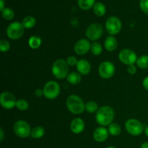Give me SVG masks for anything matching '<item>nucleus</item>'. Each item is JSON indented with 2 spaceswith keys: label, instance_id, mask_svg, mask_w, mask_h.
Returning <instances> with one entry per match:
<instances>
[{
  "label": "nucleus",
  "instance_id": "obj_1",
  "mask_svg": "<svg viewBox=\"0 0 148 148\" xmlns=\"http://www.w3.org/2000/svg\"><path fill=\"white\" fill-rule=\"evenodd\" d=\"M114 109L110 106H103L98 110L96 114V121L101 126H109L114 119Z\"/></svg>",
  "mask_w": 148,
  "mask_h": 148
},
{
  "label": "nucleus",
  "instance_id": "obj_2",
  "mask_svg": "<svg viewBox=\"0 0 148 148\" xmlns=\"http://www.w3.org/2000/svg\"><path fill=\"white\" fill-rule=\"evenodd\" d=\"M66 106L68 110L74 114H79L85 110V105L80 97L72 95L66 100Z\"/></svg>",
  "mask_w": 148,
  "mask_h": 148
},
{
  "label": "nucleus",
  "instance_id": "obj_3",
  "mask_svg": "<svg viewBox=\"0 0 148 148\" xmlns=\"http://www.w3.org/2000/svg\"><path fill=\"white\" fill-rule=\"evenodd\" d=\"M68 66V64L64 59H58L52 65V73L57 79H64L69 75Z\"/></svg>",
  "mask_w": 148,
  "mask_h": 148
},
{
  "label": "nucleus",
  "instance_id": "obj_4",
  "mask_svg": "<svg viewBox=\"0 0 148 148\" xmlns=\"http://www.w3.org/2000/svg\"><path fill=\"white\" fill-rule=\"evenodd\" d=\"M25 27L20 22H14L8 26L7 29V35L12 40L20 38L24 34Z\"/></svg>",
  "mask_w": 148,
  "mask_h": 148
},
{
  "label": "nucleus",
  "instance_id": "obj_5",
  "mask_svg": "<svg viewBox=\"0 0 148 148\" xmlns=\"http://www.w3.org/2000/svg\"><path fill=\"white\" fill-rule=\"evenodd\" d=\"M14 132L16 135L20 138H26L31 134L30 127L28 123L23 120L16 121L13 127Z\"/></svg>",
  "mask_w": 148,
  "mask_h": 148
},
{
  "label": "nucleus",
  "instance_id": "obj_6",
  "mask_svg": "<svg viewBox=\"0 0 148 148\" xmlns=\"http://www.w3.org/2000/svg\"><path fill=\"white\" fill-rule=\"evenodd\" d=\"M125 128L127 132L133 136L140 135L144 131V126L139 120L135 119H130L127 121Z\"/></svg>",
  "mask_w": 148,
  "mask_h": 148
},
{
  "label": "nucleus",
  "instance_id": "obj_7",
  "mask_svg": "<svg viewBox=\"0 0 148 148\" xmlns=\"http://www.w3.org/2000/svg\"><path fill=\"white\" fill-rule=\"evenodd\" d=\"M44 96L48 99H55L60 92V86L55 81H49L45 85L43 88Z\"/></svg>",
  "mask_w": 148,
  "mask_h": 148
},
{
  "label": "nucleus",
  "instance_id": "obj_8",
  "mask_svg": "<svg viewBox=\"0 0 148 148\" xmlns=\"http://www.w3.org/2000/svg\"><path fill=\"white\" fill-rule=\"evenodd\" d=\"M121 27L122 25L121 20L116 17H110L106 22V28L107 32L111 36L118 34L121 31Z\"/></svg>",
  "mask_w": 148,
  "mask_h": 148
},
{
  "label": "nucleus",
  "instance_id": "obj_9",
  "mask_svg": "<svg viewBox=\"0 0 148 148\" xmlns=\"http://www.w3.org/2000/svg\"><path fill=\"white\" fill-rule=\"evenodd\" d=\"M103 33V28L101 24L92 23L87 28L86 36L89 40H96L102 36Z\"/></svg>",
  "mask_w": 148,
  "mask_h": 148
},
{
  "label": "nucleus",
  "instance_id": "obj_10",
  "mask_svg": "<svg viewBox=\"0 0 148 148\" xmlns=\"http://www.w3.org/2000/svg\"><path fill=\"white\" fill-rule=\"evenodd\" d=\"M119 59L123 64L130 66L137 62V56L132 50L126 49H123L119 52Z\"/></svg>",
  "mask_w": 148,
  "mask_h": 148
},
{
  "label": "nucleus",
  "instance_id": "obj_11",
  "mask_svg": "<svg viewBox=\"0 0 148 148\" xmlns=\"http://www.w3.org/2000/svg\"><path fill=\"white\" fill-rule=\"evenodd\" d=\"M115 66L111 62H103L101 64L98 69L100 76L103 79H109L115 73Z\"/></svg>",
  "mask_w": 148,
  "mask_h": 148
},
{
  "label": "nucleus",
  "instance_id": "obj_12",
  "mask_svg": "<svg viewBox=\"0 0 148 148\" xmlns=\"http://www.w3.org/2000/svg\"><path fill=\"white\" fill-rule=\"evenodd\" d=\"M0 103L5 109H12L16 106L17 101L13 94L10 92H4L0 95Z\"/></svg>",
  "mask_w": 148,
  "mask_h": 148
},
{
  "label": "nucleus",
  "instance_id": "obj_13",
  "mask_svg": "<svg viewBox=\"0 0 148 148\" xmlns=\"http://www.w3.org/2000/svg\"><path fill=\"white\" fill-rule=\"evenodd\" d=\"M91 44L90 43L89 40L87 39H80L78 40L75 45V53H77L78 55H83L85 54L90 50Z\"/></svg>",
  "mask_w": 148,
  "mask_h": 148
},
{
  "label": "nucleus",
  "instance_id": "obj_14",
  "mask_svg": "<svg viewBox=\"0 0 148 148\" xmlns=\"http://www.w3.org/2000/svg\"><path fill=\"white\" fill-rule=\"evenodd\" d=\"M108 133V130H107L105 127H98L93 132V138L98 143H103L107 140Z\"/></svg>",
  "mask_w": 148,
  "mask_h": 148
},
{
  "label": "nucleus",
  "instance_id": "obj_15",
  "mask_svg": "<svg viewBox=\"0 0 148 148\" xmlns=\"http://www.w3.org/2000/svg\"><path fill=\"white\" fill-rule=\"evenodd\" d=\"M71 130L75 134H80L85 129V123L80 118H75L72 121L70 124Z\"/></svg>",
  "mask_w": 148,
  "mask_h": 148
},
{
  "label": "nucleus",
  "instance_id": "obj_16",
  "mask_svg": "<svg viewBox=\"0 0 148 148\" xmlns=\"http://www.w3.org/2000/svg\"><path fill=\"white\" fill-rule=\"evenodd\" d=\"M77 69L79 74L87 75L90 72L91 66L88 61L85 60V59H81V60L78 61V63L77 64Z\"/></svg>",
  "mask_w": 148,
  "mask_h": 148
},
{
  "label": "nucleus",
  "instance_id": "obj_17",
  "mask_svg": "<svg viewBox=\"0 0 148 148\" xmlns=\"http://www.w3.org/2000/svg\"><path fill=\"white\" fill-rule=\"evenodd\" d=\"M117 40L114 36H109L106 38L104 42V46L108 51H114L117 48Z\"/></svg>",
  "mask_w": 148,
  "mask_h": 148
},
{
  "label": "nucleus",
  "instance_id": "obj_18",
  "mask_svg": "<svg viewBox=\"0 0 148 148\" xmlns=\"http://www.w3.org/2000/svg\"><path fill=\"white\" fill-rule=\"evenodd\" d=\"M66 80L72 85H77L81 81V75L77 72H71L66 77Z\"/></svg>",
  "mask_w": 148,
  "mask_h": 148
},
{
  "label": "nucleus",
  "instance_id": "obj_19",
  "mask_svg": "<svg viewBox=\"0 0 148 148\" xmlns=\"http://www.w3.org/2000/svg\"><path fill=\"white\" fill-rule=\"evenodd\" d=\"M93 12L98 17L103 16L106 14V12L105 5L101 2L95 3V5L93 6Z\"/></svg>",
  "mask_w": 148,
  "mask_h": 148
},
{
  "label": "nucleus",
  "instance_id": "obj_20",
  "mask_svg": "<svg viewBox=\"0 0 148 148\" xmlns=\"http://www.w3.org/2000/svg\"><path fill=\"white\" fill-rule=\"evenodd\" d=\"M78 5L83 10H90L95 5V0H78Z\"/></svg>",
  "mask_w": 148,
  "mask_h": 148
},
{
  "label": "nucleus",
  "instance_id": "obj_21",
  "mask_svg": "<svg viewBox=\"0 0 148 148\" xmlns=\"http://www.w3.org/2000/svg\"><path fill=\"white\" fill-rule=\"evenodd\" d=\"M41 39L40 38L38 37V36H33L29 38L28 40V44L31 49H38L39 47L41 45Z\"/></svg>",
  "mask_w": 148,
  "mask_h": 148
},
{
  "label": "nucleus",
  "instance_id": "obj_22",
  "mask_svg": "<svg viewBox=\"0 0 148 148\" xmlns=\"http://www.w3.org/2000/svg\"><path fill=\"white\" fill-rule=\"evenodd\" d=\"M22 23H23L25 28L30 29L36 25V20L35 17H32V16H27V17L23 19Z\"/></svg>",
  "mask_w": 148,
  "mask_h": 148
},
{
  "label": "nucleus",
  "instance_id": "obj_23",
  "mask_svg": "<svg viewBox=\"0 0 148 148\" xmlns=\"http://www.w3.org/2000/svg\"><path fill=\"white\" fill-rule=\"evenodd\" d=\"M45 134V130L42 127L38 126V127H35L33 130L31 131V137L33 139H40L41 137H43Z\"/></svg>",
  "mask_w": 148,
  "mask_h": 148
},
{
  "label": "nucleus",
  "instance_id": "obj_24",
  "mask_svg": "<svg viewBox=\"0 0 148 148\" xmlns=\"http://www.w3.org/2000/svg\"><path fill=\"white\" fill-rule=\"evenodd\" d=\"M137 65L140 69H147L148 68V56L143 55L140 56L137 60Z\"/></svg>",
  "mask_w": 148,
  "mask_h": 148
},
{
  "label": "nucleus",
  "instance_id": "obj_25",
  "mask_svg": "<svg viewBox=\"0 0 148 148\" xmlns=\"http://www.w3.org/2000/svg\"><path fill=\"white\" fill-rule=\"evenodd\" d=\"M108 132L113 136H117L121 132V129L118 124L112 123L108 127Z\"/></svg>",
  "mask_w": 148,
  "mask_h": 148
},
{
  "label": "nucleus",
  "instance_id": "obj_26",
  "mask_svg": "<svg viewBox=\"0 0 148 148\" xmlns=\"http://www.w3.org/2000/svg\"><path fill=\"white\" fill-rule=\"evenodd\" d=\"M103 48L101 46V45L98 42H94L91 44L90 47V51L95 56H98V55L101 54L102 53Z\"/></svg>",
  "mask_w": 148,
  "mask_h": 148
},
{
  "label": "nucleus",
  "instance_id": "obj_27",
  "mask_svg": "<svg viewBox=\"0 0 148 148\" xmlns=\"http://www.w3.org/2000/svg\"><path fill=\"white\" fill-rule=\"evenodd\" d=\"M85 110L89 113H94L98 111V106L95 101H89L85 104Z\"/></svg>",
  "mask_w": 148,
  "mask_h": 148
},
{
  "label": "nucleus",
  "instance_id": "obj_28",
  "mask_svg": "<svg viewBox=\"0 0 148 148\" xmlns=\"http://www.w3.org/2000/svg\"><path fill=\"white\" fill-rule=\"evenodd\" d=\"M1 13H2L3 18L7 20H11L14 17V12L12 9L8 8V7L4 8L3 11L1 12Z\"/></svg>",
  "mask_w": 148,
  "mask_h": 148
},
{
  "label": "nucleus",
  "instance_id": "obj_29",
  "mask_svg": "<svg viewBox=\"0 0 148 148\" xmlns=\"http://www.w3.org/2000/svg\"><path fill=\"white\" fill-rule=\"evenodd\" d=\"M16 106L20 111H26L29 107V103L27 101L24 99H20L17 101Z\"/></svg>",
  "mask_w": 148,
  "mask_h": 148
},
{
  "label": "nucleus",
  "instance_id": "obj_30",
  "mask_svg": "<svg viewBox=\"0 0 148 148\" xmlns=\"http://www.w3.org/2000/svg\"><path fill=\"white\" fill-rule=\"evenodd\" d=\"M0 49L3 53L7 52L10 49V44L7 40H1L0 41Z\"/></svg>",
  "mask_w": 148,
  "mask_h": 148
},
{
  "label": "nucleus",
  "instance_id": "obj_31",
  "mask_svg": "<svg viewBox=\"0 0 148 148\" xmlns=\"http://www.w3.org/2000/svg\"><path fill=\"white\" fill-rule=\"evenodd\" d=\"M140 5L142 11L148 14V0H141Z\"/></svg>",
  "mask_w": 148,
  "mask_h": 148
},
{
  "label": "nucleus",
  "instance_id": "obj_32",
  "mask_svg": "<svg viewBox=\"0 0 148 148\" xmlns=\"http://www.w3.org/2000/svg\"><path fill=\"white\" fill-rule=\"evenodd\" d=\"M66 63H67L68 65H69V66H75V65L77 64L78 61L77 60V59L75 57V56H71L67 58Z\"/></svg>",
  "mask_w": 148,
  "mask_h": 148
},
{
  "label": "nucleus",
  "instance_id": "obj_33",
  "mask_svg": "<svg viewBox=\"0 0 148 148\" xmlns=\"http://www.w3.org/2000/svg\"><path fill=\"white\" fill-rule=\"evenodd\" d=\"M127 72L130 75H134L137 72V68H136V66L134 64L130 65V66H128V68H127Z\"/></svg>",
  "mask_w": 148,
  "mask_h": 148
},
{
  "label": "nucleus",
  "instance_id": "obj_34",
  "mask_svg": "<svg viewBox=\"0 0 148 148\" xmlns=\"http://www.w3.org/2000/svg\"><path fill=\"white\" fill-rule=\"evenodd\" d=\"M35 95H36L37 97H41L42 95H44L43 90L37 89L36 91H35Z\"/></svg>",
  "mask_w": 148,
  "mask_h": 148
},
{
  "label": "nucleus",
  "instance_id": "obj_35",
  "mask_svg": "<svg viewBox=\"0 0 148 148\" xmlns=\"http://www.w3.org/2000/svg\"><path fill=\"white\" fill-rule=\"evenodd\" d=\"M143 87H144L145 89L146 90L148 91V76L146 77L143 79Z\"/></svg>",
  "mask_w": 148,
  "mask_h": 148
},
{
  "label": "nucleus",
  "instance_id": "obj_36",
  "mask_svg": "<svg viewBox=\"0 0 148 148\" xmlns=\"http://www.w3.org/2000/svg\"><path fill=\"white\" fill-rule=\"evenodd\" d=\"M4 138V133L2 129H0V141H3Z\"/></svg>",
  "mask_w": 148,
  "mask_h": 148
},
{
  "label": "nucleus",
  "instance_id": "obj_37",
  "mask_svg": "<svg viewBox=\"0 0 148 148\" xmlns=\"http://www.w3.org/2000/svg\"><path fill=\"white\" fill-rule=\"evenodd\" d=\"M0 4H1V6H0V10L2 12L3 10L4 9V0H0Z\"/></svg>",
  "mask_w": 148,
  "mask_h": 148
},
{
  "label": "nucleus",
  "instance_id": "obj_38",
  "mask_svg": "<svg viewBox=\"0 0 148 148\" xmlns=\"http://www.w3.org/2000/svg\"><path fill=\"white\" fill-rule=\"evenodd\" d=\"M140 148H148V142H146V143H144L141 145Z\"/></svg>",
  "mask_w": 148,
  "mask_h": 148
},
{
  "label": "nucleus",
  "instance_id": "obj_39",
  "mask_svg": "<svg viewBox=\"0 0 148 148\" xmlns=\"http://www.w3.org/2000/svg\"><path fill=\"white\" fill-rule=\"evenodd\" d=\"M145 133L146 135L148 137V126H147V127L145 128Z\"/></svg>",
  "mask_w": 148,
  "mask_h": 148
},
{
  "label": "nucleus",
  "instance_id": "obj_40",
  "mask_svg": "<svg viewBox=\"0 0 148 148\" xmlns=\"http://www.w3.org/2000/svg\"><path fill=\"white\" fill-rule=\"evenodd\" d=\"M107 148H116L115 147H113V146H110V147H108Z\"/></svg>",
  "mask_w": 148,
  "mask_h": 148
}]
</instances>
